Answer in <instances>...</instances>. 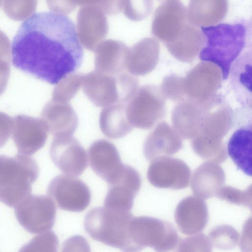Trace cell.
Returning a JSON list of instances; mask_svg holds the SVG:
<instances>
[{
	"mask_svg": "<svg viewBox=\"0 0 252 252\" xmlns=\"http://www.w3.org/2000/svg\"><path fill=\"white\" fill-rule=\"evenodd\" d=\"M11 53L16 68L52 85L78 69L84 56L73 22L51 12L36 13L22 23Z\"/></svg>",
	"mask_w": 252,
	"mask_h": 252,
	"instance_id": "cell-1",
	"label": "cell"
},
{
	"mask_svg": "<svg viewBox=\"0 0 252 252\" xmlns=\"http://www.w3.org/2000/svg\"><path fill=\"white\" fill-rule=\"evenodd\" d=\"M251 28V23L245 20L201 27L205 44L199 53L200 59L218 65L223 79H226L232 63L248 44Z\"/></svg>",
	"mask_w": 252,
	"mask_h": 252,
	"instance_id": "cell-2",
	"label": "cell"
},
{
	"mask_svg": "<svg viewBox=\"0 0 252 252\" xmlns=\"http://www.w3.org/2000/svg\"><path fill=\"white\" fill-rule=\"evenodd\" d=\"M133 217L130 211L95 207L86 214L84 227L94 240L123 251L133 252L130 240Z\"/></svg>",
	"mask_w": 252,
	"mask_h": 252,
	"instance_id": "cell-3",
	"label": "cell"
},
{
	"mask_svg": "<svg viewBox=\"0 0 252 252\" xmlns=\"http://www.w3.org/2000/svg\"><path fill=\"white\" fill-rule=\"evenodd\" d=\"M39 173L36 161L30 156L20 153L13 157L0 155V201L15 207L31 194Z\"/></svg>",
	"mask_w": 252,
	"mask_h": 252,
	"instance_id": "cell-4",
	"label": "cell"
},
{
	"mask_svg": "<svg viewBox=\"0 0 252 252\" xmlns=\"http://www.w3.org/2000/svg\"><path fill=\"white\" fill-rule=\"evenodd\" d=\"M83 90L95 105L105 107L119 103H126L138 88V81L126 71L111 75L92 71L84 75Z\"/></svg>",
	"mask_w": 252,
	"mask_h": 252,
	"instance_id": "cell-5",
	"label": "cell"
},
{
	"mask_svg": "<svg viewBox=\"0 0 252 252\" xmlns=\"http://www.w3.org/2000/svg\"><path fill=\"white\" fill-rule=\"evenodd\" d=\"M130 239L133 252L147 247L157 252L170 251L177 247L180 240L171 223L147 216L132 217Z\"/></svg>",
	"mask_w": 252,
	"mask_h": 252,
	"instance_id": "cell-6",
	"label": "cell"
},
{
	"mask_svg": "<svg viewBox=\"0 0 252 252\" xmlns=\"http://www.w3.org/2000/svg\"><path fill=\"white\" fill-rule=\"evenodd\" d=\"M165 104V98L159 87L144 85L138 88L126 102V116L133 127L149 129L163 119Z\"/></svg>",
	"mask_w": 252,
	"mask_h": 252,
	"instance_id": "cell-7",
	"label": "cell"
},
{
	"mask_svg": "<svg viewBox=\"0 0 252 252\" xmlns=\"http://www.w3.org/2000/svg\"><path fill=\"white\" fill-rule=\"evenodd\" d=\"M14 208L17 220L31 233L40 234L50 230L54 225L56 208L48 196L30 194Z\"/></svg>",
	"mask_w": 252,
	"mask_h": 252,
	"instance_id": "cell-8",
	"label": "cell"
},
{
	"mask_svg": "<svg viewBox=\"0 0 252 252\" xmlns=\"http://www.w3.org/2000/svg\"><path fill=\"white\" fill-rule=\"evenodd\" d=\"M47 195L60 209L73 212L84 211L91 199L88 186L75 176L67 174L58 175L52 180Z\"/></svg>",
	"mask_w": 252,
	"mask_h": 252,
	"instance_id": "cell-9",
	"label": "cell"
},
{
	"mask_svg": "<svg viewBox=\"0 0 252 252\" xmlns=\"http://www.w3.org/2000/svg\"><path fill=\"white\" fill-rule=\"evenodd\" d=\"M151 162L147 178L153 186L175 190L188 187L191 170L182 160L164 156Z\"/></svg>",
	"mask_w": 252,
	"mask_h": 252,
	"instance_id": "cell-10",
	"label": "cell"
},
{
	"mask_svg": "<svg viewBox=\"0 0 252 252\" xmlns=\"http://www.w3.org/2000/svg\"><path fill=\"white\" fill-rule=\"evenodd\" d=\"M50 158L65 174L78 176L87 167V155L72 136H54L50 148Z\"/></svg>",
	"mask_w": 252,
	"mask_h": 252,
	"instance_id": "cell-11",
	"label": "cell"
},
{
	"mask_svg": "<svg viewBox=\"0 0 252 252\" xmlns=\"http://www.w3.org/2000/svg\"><path fill=\"white\" fill-rule=\"evenodd\" d=\"M222 72L216 64L202 61L184 78L187 97L203 101L216 94L221 85Z\"/></svg>",
	"mask_w": 252,
	"mask_h": 252,
	"instance_id": "cell-12",
	"label": "cell"
},
{
	"mask_svg": "<svg viewBox=\"0 0 252 252\" xmlns=\"http://www.w3.org/2000/svg\"><path fill=\"white\" fill-rule=\"evenodd\" d=\"M188 22L187 9L180 0H164L155 12L152 32L167 43L177 37Z\"/></svg>",
	"mask_w": 252,
	"mask_h": 252,
	"instance_id": "cell-13",
	"label": "cell"
},
{
	"mask_svg": "<svg viewBox=\"0 0 252 252\" xmlns=\"http://www.w3.org/2000/svg\"><path fill=\"white\" fill-rule=\"evenodd\" d=\"M87 156L92 170L109 185L116 182L121 176L125 165L116 147L109 141H94L90 146Z\"/></svg>",
	"mask_w": 252,
	"mask_h": 252,
	"instance_id": "cell-14",
	"label": "cell"
},
{
	"mask_svg": "<svg viewBox=\"0 0 252 252\" xmlns=\"http://www.w3.org/2000/svg\"><path fill=\"white\" fill-rule=\"evenodd\" d=\"M48 132L41 118L22 114L13 118L12 138L20 154L30 156L41 149Z\"/></svg>",
	"mask_w": 252,
	"mask_h": 252,
	"instance_id": "cell-15",
	"label": "cell"
},
{
	"mask_svg": "<svg viewBox=\"0 0 252 252\" xmlns=\"http://www.w3.org/2000/svg\"><path fill=\"white\" fill-rule=\"evenodd\" d=\"M108 31L107 18L99 7L94 5L81 7L77 16V34L87 50L94 51Z\"/></svg>",
	"mask_w": 252,
	"mask_h": 252,
	"instance_id": "cell-16",
	"label": "cell"
},
{
	"mask_svg": "<svg viewBox=\"0 0 252 252\" xmlns=\"http://www.w3.org/2000/svg\"><path fill=\"white\" fill-rule=\"evenodd\" d=\"M210 98L199 101L186 97L179 101L172 113L174 128L183 139H192L198 132Z\"/></svg>",
	"mask_w": 252,
	"mask_h": 252,
	"instance_id": "cell-17",
	"label": "cell"
},
{
	"mask_svg": "<svg viewBox=\"0 0 252 252\" xmlns=\"http://www.w3.org/2000/svg\"><path fill=\"white\" fill-rule=\"evenodd\" d=\"M109 185L104 201V207L130 211L134 199L141 186V179L138 172L131 166L125 165L120 178L114 183Z\"/></svg>",
	"mask_w": 252,
	"mask_h": 252,
	"instance_id": "cell-18",
	"label": "cell"
},
{
	"mask_svg": "<svg viewBox=\"0 0 252 252\" xmlns=\"http://www.w3.org/2000/svg\"><path fill=\"white\" fill-rule=\"evenodd\" d=\"M174 217L183 234L189 235L198 233L204 229L208 221L207 204L197 196H188L178 203Z\"/></svg>",
	"mask_w": 252,
	"mask_h": 252,
	"instance_id": "cell-19",
	"label": "cell"
},
{
	"mask_svg": "<svg viewBox=\"0 0 252 252\" xmlns=\"http://www.w3.org/2000/svg\"><path fill=\"white\" fill-rule=\"evenodd\" d=\"M182 138L173 127L160 122L147 136L143 145V153L151 161L161 157L175 154L182 147Z\"/></svg>",
	"mask_w": 252,
	"mask_h": 252,
	"instance_id": "cell-20",
	"label": "cell"
},
{
	"mask_svg": "<svg viewBox=\"0 0 252 252\" xmlns=\"http://www.w3.org/2000/svg\"><path fill=\"white\" fill-rule=\"evenodd\" d=\"M48 132L54 136H72L77 127V116L68 103L51 100L44 106L41 114Z\"/></svg>",
	"mask_w": 252,
	"mask_h": 252,
	"instance_id": "cell-21",
	"label": "cell"
},
{
	"mask_svg": "<svg viewBox=\"0 0 252 252\" xmlns=\"http://www.w3.org/2000/svg\"><path fill=\"white\" fill-rule=\"evenodd\" d=\"M159 51L157 40L151 37L142 39L128 48L126 69L134 75L143 76L150 73L158 63Z\"/></svg>",
	"mask_w": 252,
	"mask_h": 252,
	"instance_id": "cell-22",
	"label": "cell"
},
{
	"mask_svg": "<svg viewBox=\"0 0 252 252\" xmlns=\"http://www.w3.org/2000/svg\"><path fill=\"white\" fill-rule=\"evenodd\" d=\"M252 50L241 53L232 63L229 72L234 95L242 107L252 108Z\"/></svg>",
	"mask_w": 252,
	"mask_h": 252,
	"instance_id": "cell-23",
	"label": "cell"
},
{
	"mask_svg": "<svg viewBox=\"0 0 252 252\" xmlns=\"http://www.w3.org/2000/svg\"><path fill=\"white\" fill-rule=\"evenodd\" d=\"M205 44V38L202 32L197 26L188 22L177 37L165 45L176 59L190 63L199 54Z\"/></svg>",
	"mask_w": 252,
	"mask_h": 252,
	"instance_id": "cell-24",
	"label": "cell"
},
{
	"mask_svg": "<svg viewBox=\"0 0 252 252\" xmlns=\"http://www.w3.org/2000/svg\"><path fill=\"white\" fill-rule=\"evenodd\" d=\"M128 50V47L119 40L102 41L94 51L95 70L111 75L125 71Z\"/></svg>",
	"mask_w": 252,
	"mask_h": 252,
	"instance_id": "cell-25",
	"label": "cell"
},
{
	"mask_svg": "<svg viewBox=\"0 0 252 252\" xmlns=\"http://www.w3.org/2000/svg\"><path fill=\"white\" fill-rule=\"evenodd\" d=\"M224 171L218 164L206 161L192 174L190 187L193 194L203 199L216 196L225 183Z\"/></svg>",
	"mask_w": 252,
	"mask_h": 252,
	"instance_id": "cell-26",
	"label": "cell"
},
{
	"mask_svg": "<svg viewBox=\"0 0 252 252\" xmlns=\"http://www.w3.org/2000/svg\"><path fill=\"white\" fill-rule=\"evenodd\" d=\"M227 9V0H189L187 20L196 26H213L224 18Z\"/></svg>",
	"mask_w": 252,
	"mask_h": 252,
	"instance_id": "cell-27",
	"label": "cell"
},
{
	"mask_svg": "<svg viewBox=\"0 0 252 252\" xmlns=\"http://www.w3.org/2000/svg\"><path fill=\"white\" fill-rule=\"evenodd\" d=\"M252 123L239 127L232 134L227 146L228 154L237 168L252 176Z\"/></svg>",
	"mask_w": 252,
	"mask_h": 252,
	"instance_id": "cell-28",
	"label": "cell"
},
{
	"mask_svg": "<svg viewBox=\"0 0 252 252\" xmlns=\"http://www.w3.org/2000/svg\"><path fill=\"white\" fill-rule=\"evenodd\" d=\"M126 103H119L104 107L99 116L101 132L111 139L125 137L133 129L126 113Z\"/></svg>",
	"mask_w": 252,
	"mask_h": 252,
	"instance_id": "cell-29",
	"label": "cell"
},
{
	"mask_svg": "<svg viewBox=\"0 0 252 252\" xmlns=\"http://www.w3.org/2000/svg\"><path fill=\"white\" fill-rule=\"evenodd\" d=\"M191 147L201 158L217 164L221 163L227 158V149L223 142H215L198 136L191 139Z\"/></svg>",
	"mask_w": 252,
	"mask_h": 252,
	"instance_id": "cell-30",
	"label": "cell"
},
{
	"mask_svg": "<svg viewBox=\"0 0 252 252\" xmlns=\"http://www.w3.org/2000/svg\"><path fill=\"white\" fill-rule=\"evenodd\" d=\"M84 75L79 73H70L62 78L54 88L52 100L68 103L80 89Z\"/></svg>",
	"mask_w": 252,
	"mask_h": 252,
	"instance_id": "cell-31",
	"label": "cell"
},
{
	"mask_svg": "<svg viewBox=\"0 0 252 252\" xmlns=\"http://www.w3.org/2000/svg\"><path fill=\"white\" fill-rule=\"evenodd\" d=\"M208 238L212 246L223 251L233 249L239 241V234L232 226L222 224L212 229Z\"/></svg>",
	"mask_w": 252,
	"mask_h": 252,
	"instance_id": "cell-32",
	"label": "cell"
},
{
	"mask_svg": "<svg viewBox=\"0 0 252 252\" xmlns=\"http://www.w3.org/2000/svg\"><path fill=\"white\" fill-rule=\"evenodd\" d=\"M37 0H2L5 14L11 19L20 21L28 19L35 11Z\"/></svg>",
	"mask_w": 252,
	"mask_h": 252,
	"instance_id": "cell-33",
	"label": "cell"
},
{
	"mask_svg": "<svg viewBox=\"0 0 252 252\" xmlns=\"http://www.w3.org/2000/svg\"><path fill=\"white\" fill-rule=\"evenodd\" d=\"M216 196L231 204L243 206L252 209V189L251 185L245 190H240L231 186H222Z\"/></svg>",
	"mask_w": 252,
	"mask_h": 252,
	"instance_id": "cell-34",
	"label": "cell"
},
{
	"mask_svg": "<svg viewBox=\"0 0 252 252\" xmlns=\"http://www.w3.org/2000/svg\"><path fill=\"white\" fill-rule=\"evenodd\" d=\"M153 7V0H125L122 11L128 19L140 21L150 14Z\"/></svg>",
	"mask_w": 252,
	"mask_h": 252,
	"instance_id": "cell-35",
	"label": "cell"
},
{
	"mask_svg": "<svg viewBox=\"0 0 252 252\" xmlns=\"http://www.w3.org/2000/svg\"><path fill=\"white\" fill-rule=\"evenodd\" d=\"M58 245L57 235L52 231L48 230L33 238L21 251L56 252Z\"/></svg>",
	"mask_w": 252,
	"mask_h": 252,
	"instance_id": "cell-36",
	"label": "cell"
},
{
	"mask_svg": "<svg viewBox=\"0 0 252 252\" xmlns=\"http://www.w3.org/2000/svg\"><path fill=\"white\" fill-rule=\"evenodd\" d=\"M165 98L174 101H180L186 97L184 78L175 74H170L164 78L160 87Z\"/></svg>",
	"mask_w": 252,
	"mask_h": 252,
	"instance_id": "cell-37",
	"label": "cell"
},
{
	"mask_svg": "<svg viewBox=\"0 0 252 252\" xmlns=\"http://www.w3.org/2000/svg\"><path fill=\"white\" fill-rule=\"evenodd\" d=\"M177 247L179 252H211L212 246L208 237L199 233L180 240Z\"/></svg>",
	"mask_w": 252,
	"mask_h": 252,
	"instance_id": "cell-38",
	"label": "cell"
},
{
	"mask_svg": "<svg viewBox=\"0 0 252 252\" xmlns=\"http://www.w3.org/2000/svg\"><path fill=\"white\" fill-rule=\"evenodd\" d=\"M13 118L0 112V148L3 147L12 135Z\"/></svg>",
	"mask_w": 252,
	"mask_h": 252,
	"instance_id": "cell-39",
	"label": "cell"
},
{
	"mask_svg": "<svg viewBox=\"0 0 252 252\" xmlns=\"http://www.w3.org/2000/svg\"><path fill=\"white\" fill-rule=\"evenodd\" d=\"M46 1L50 10L63 15L70 14L76 7L71 0H46Z\"/></svg>",
	"mask_w": 252,
	"mask_h": 252,
	"instance_id": "cell-40",
	"label": "cell"
},
{
	"mask_svg": "<svg viewBox=\"0 0 252 252\" xmlns=\"http://www.w3.org/2000/svg\"><path fill=\"white\" fill-rule=\"evenodd\" d=\"M10 63L0 60V96L5 91L10 74Z\"/></svg>",
	"mask_w": 252,
	"mask_h": 252,
	"instance_id": "cell-41",
	"label": "cell"
},
{
	"mask_svg": "<svg viewBox=\"0 0 252 252\" xmlns=\"http://www.w3.org/2000/svg\"><path fill=\"white\" fill-rule=\"evenodd\" d=\"M10 41L7 35L0 30V60L10 62Z\"/></svg>",
	"mask_w": 252,
	"mask_h": 252,
	"instance_id": "cell-42",
	"label": "cell"
},
{
	"mask_svg": "<svg viewBox=\"0 0 252 252\" xmlns=\"http://www.w3.org/2000/svg\"><path fill=\"white\" fill-rule=\"evenodd\" d=\"M76 6L81 7L89 5L98 6L101 0H71Z\"/></svg>",
	"mask_w": 252,
	"mask_h": 252,
	"instance_id": "cell-43",
	"label": "cell"
},
{
	"mask_svg": "<svg viewBox=\"0 0 252 252\" xmlns=\"http://www.w3.org/2000/svg\"><path fill=\"white\" fill-rule=\"evenodd\" d=\"M0 1H1V0H0Z\"/></svg>",
	"mask_w": 252,
	"mask_h": 252,
	"instance_id": "cell-44",
	"label": "cell"
}]
</instances>
